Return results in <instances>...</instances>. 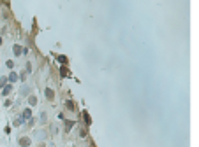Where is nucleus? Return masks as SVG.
<instances>
[{
	"label": "nucleus",
	"mask_w": 199,
	"mask_h": 147,
	"mask_svg": "<svg viewBox=\"0 0 199 147\" xmlns=\"http://www.w3.org/2000/svg\"><path fill=\"white\" fill-rule=\"evenodd\" d=\"M7 81H9L7 77H2V79H0V88H5V86H7V84H5Z\"/></svg>",
	"instance_id": "8"
},
{
	"label": "nucleus",
	"mask_w": 199,
	"mask_h": 147,
	"mask_svg": "<svg viewBox=\"0 0 199 147\" xmlns=\"http://www.w3.org/2000/svg\"><path fill=\"white\" fill-rule=\"evenodd\" d=\"M60 74H62V77L69 75V72H67V68H65V67H62V68H60Z\"/></svg>",
	"instance_id": "10"
},
{
	"label": "nucleus",
	"mask_w": 199,
	"mask_h": 147,
	"mask_svg": "<svg viewBox=\"0 0 199 147\" xmlns=\"http://www.w3.org/2000/svg\"><path fill=\"white\" fill-rule=\"evenodd\" d=\"M65 105H67V109H74V103H72V102H67V103H65Z\"/></svg>",
	"instance_id": "14"
},
{
	"label": "nucleus",
	"mask_w": 199,
	"mask_h": 147,
	"mask_svg": "<svg viewBox=\"0 0 199 147\" xmlns=\"http://www.w3.org/2000/svg\"><path fill=\"white\" fill-rule=\"evenodd\" d=\"M11 91H13V84H7V86L2 90V95H4V96H7V95H9Z\"/></svg>",
	"instance_id": "5"
},
{
	"label": "nucleus",
	"mask_w": 199,
	"mask_h": 147,
	"mask_svg": "<svg viewBox=\"0 0 199 147\" xmlns=\"http://www.w3.org/2000/svg\"><path fill=\"white\" fill-rule=\"evenodd\" d=\"M23 121H25V119H23V117H18V119H16V121H14V126H20L21 123H23Z\"/></svg>",
	"instance_id": "13"
},
{
	"label": "nucleus",
	"mask_w": 199,
	"mask_h": 147,
	"mask_svg": "<svg viewBox=\"0 0 199 147\" xmlns=\"http://www.w3.org/2000/svg\"><path fill=\"white\" fill-rule=\"evenodd\" d=\"M46 96H48V100H53V98H55V93H53L51 88H48V90H46Z\"/></svg>",
	"instance_id": "6"
},
{
	"label": "nucleus",
	"mask_w": 199,
	"mask_h": 147,
	"mask_svg": "<svg viewBox=\"0 0 199 147\" xmlns=\"http://www.w3.org/2000/svg\"><path fill=\"white\" fill-rule=\"evenodd\" d=\"M21 117H23L25 121H27V119H30V117H32V110H30V109H25V110H23V116H21Z\"/></svg>",
	"instance_id": "4"
},
{
	"label": "nucleus",
	"mask_w": 199,
	"mask_h": 147,
	"mask_svg": "<svg viewBox=\"0 0 199 147\" xmlns=\"http://www.w3.org/2000/svg\"><path fill=\"white\" fill-rule=\"evenodd\" d=\"M0 46H2V37H0Z\"/></svg>",
	"instance_id": "15"
},
{
	"label": "nucleus",
	"mask_w": 199,
	"mask_h": 147,
	"mask_svg": "<svg viewBox=\"0 0 199 147\" xmlns=\"http://www.w3.org/2000/svg\"><path fill=\"white\" fill-rule=\"evenodd\" d=\"M13 51H14V55H16V56H20V55H25V53H28L27 49H23V47H21V46H18V44H16V46L13 47Z\"/></svg>",
	"instance_id": "1"
},
{
	"label": "nucleus",
	"mask_w": 199,
	"mask_h": 147,
	"mask_svg": "<svg viewBox=\"0 0 199 147\" xmlns=\"http://www.w3.org/2000/svg\"><path fill=\"white\" fill-rule=\"evenodd\" d=\"M83 119L86 121V124H90V123H92V119H90V116H88V112H83Z\"/></svg>",
	"instance_id": "7"
},
{
	"label": "nucleus",
	"mask_w": 199,
	"mask_h": 147,
	"mask_svg": "<svg viewBox=\"0 0 199 147\" xmlns=\"http://www.w3.org/2000/svg\"><path fill=\"white\" fill-rule=\"evenodd\" d=\"M20 146L21 147H28L30 146V138H28V137H21L20 138Z\"/></svg>",
	"instance_id": "2"
},
{
	"label": "nucleus",
	"mask_w": 199,
	"mask_h": 147,
	"mask_svg": "<svg viewBox=\"0 0 199 147\" xmlns=\"http://www.w3.org/2000/svg\"><path fill=\"white\" fill-rule=\"evenodd\" d=\"M7 79H9V82L13 84V82H16V81L20 79V75H18L16 72H11V74H9V77H7Z\"/></svg>",
	"instance_id": "3"
},
{
	"label": "nucleus",
	"mask_w": 199,
	"mask_h": 147,
	"mask_svg": "<svg viewBox=\"0 0 199 147\" xmlns=\"http://www.w3.org/2000/svg\"><path fill=\"white\" fill-rule=\"evenodd\" d=\"M28 102H30V105H35V103H37V98H35V96H30Z\"/></svg>",
	"instance_id": "12"
},
{
	"label": "nucleus",
	"mask_w": 199,
	"mask_h": 147,
	"mask_svg": "<svg viewBox=\"0 0 199 147\" xmlns=\"http://www.w3.org/2000/svg\"><path fill=\"white\" fill-rule=\"evenodd\" d=\"M5 65H7V68H13V67H14V61H13V60H7Z\"/></svg>",
	"instance_id": "11"
},
{
	"label": "nucleus",
	"mask_w": 199,
	"mask_h": 147,
	"mask_svg": "<svg viewBox=\"0 0 199 147\" xmlns=\"http://www.w3.org/2000/svg\"><path fill=\"white\" fill-rule=\"evenodd\" d=\"M57 60H58L62 65H65V63H67V58H65V56H57Z\"/></svg>",
	"instance_id": "9"
}]
</instances>
